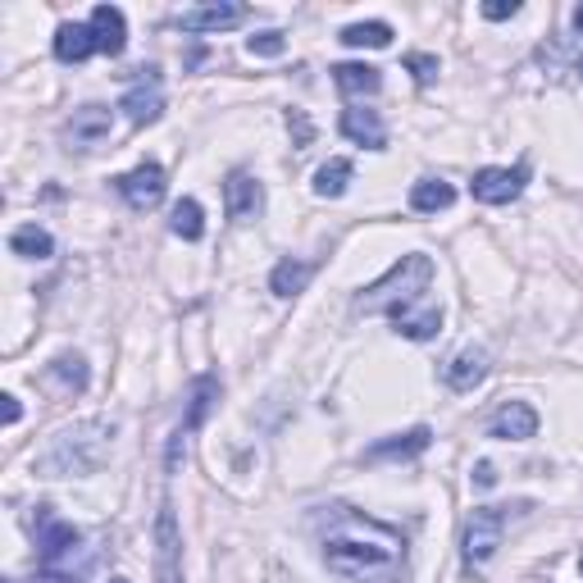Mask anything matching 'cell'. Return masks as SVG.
I'll use <instances>...</instances> for the list:
<instances>
[{
	"label": "cell",
	"mask_w": 583,
	"mask_h": 583,
	"mask_svg": "<svg viewBox=\"0 0 583 583\" xmlns=\"http://www.w3.org/2000/svg\"><path fill=\"white\" fill-rule=\"evenodd\" d=\"M324 565L352 583L393 579L406 565V533L352 506H328L324 515Z\"/></svg>",
	"instance_id": "cell-1"
},
{
	"label": "cell",
	"mask_w": 583,
	"mask_h": 583,
	"mask_svg": "<svg viewBox=\"0 0 583 583\" xmlns=\"http://www.w3.org/2000/svg\"><path fill=\"white\" fill-rule=\"evenodd\" d=\"M115 447V424L110 419H82L73 428H60L51 437V447L37 456V474L41 478H78V474H96L106 465Z\"/></svg>",
	"instance_id": "cell-2"
},
{
	"label": "cell",
	"mask_w": 583,
	"mask_h": 583,
	"mask_svg": "<svg viewBox=\"0 0 583 583\" xmlns=\"http://www.w3.org/2000/svg\"><path fill=\"white\" fill-rule=\"evenodd\" d=\"M433 287V260L424 251H411L402 256L393 269H387L383 278H374L360 297L352 302L356 315H387V319H397L415 306H428L424 302V292Z\"/></svg>",
	"instance_id": "cell-3"
},
{
	"label": "cell",
	"mask_w": 583,
	"mask_h": 583,
	"mask_svg": "<svg viewBox=\"0 0 583 583\" xmlns=\"http://www.w3.org/2000/svg\"><path fill=\"white\" fill-rule=\"evenodd\" d=\"M96 565V547L87 533L56 520L51 506H37V570L51 583H82Z\"/></svg>",
	"instance_id": "cell-4"
},
{
	"label": "cell",
	"mask_w": 583,
	"mask_h": 583,
	"mask_svg": "<svg viewBox=\"0 0 583 583\" xmlns=\"http://www.w3.org/2000/svg\"><path fill=\"white\" fill-rule=\"evenodd\" d=\"M506 515L511 506H474V515L465 520V565L478 570L488 565L506 538Z\"/></svg>",
	"instance_id": "cell-5"
},
{
	"label": "cell",
	"mask_w": 583,
	"mask_h": 583,
	"mask_svg": "<svg viewBox=\"0 0 583 583\" xmlns=\"http://www.w3.org/2000/svg\"><path fill=\"white\" fill-rule=\"evenodd\" d=\"M119 110L128 115L132 128H151L165 115V96H160V69H137V82L123 91Z\"/></svg>",
	"instance_id": "cell-6"
},
{
	"label": "cell",
	"mask_w": 583,
	"mask_h": 583,
	"mask_svg": "<svg viewBox=\"0 0 583 583\" xmlns=\"http://www.w3.org/2000/svg\"><path fill=\"white\" fill-rule=\"evenodd\" d=\"M156 583H182V533L174 520V502H160L156 515Z\"/></svg>",
	"instance_id": "cell-7"
},
{
	"label": "cell",
	"mask_w": 583,
	"mask_h": 583,
	"mask_svg": "<svg viewBox=\"0 0 583 583\" xmlns=\"http://www.w3.org/2000/svg\"><path fill=\"white\" fill-rule=\"evenodd\" d=\"M224 210L233 224H256L265 215V182L251 178L247 169H233L224 182Z\"/></svg>",
	"instance_id": "cell-8"
},
{
	"label": "cell",
	"mask_w": 583,
	"mask_h": 583,
	"mask_svg": "<svg viewBox=\"0 0 583 583\" xmlns=\"http://www.w3.org/2000/svg\"><path fill=\"white\" fill-rule=\"evenodd\" d=\"M115 187H119V197H123L132 210H156V206L165 201V169H160L156 160H146V165H137L132 174L115 178Z\"/></svg>",
	"instance_id": "cell-9"
},
{
	"label": "cell",
	"mask_w": 583,
	"mask_h": 583,
	"mask_svg": "<svg viewBox=\"0 0 583 583\" xmlns=\"http://www.w3.org/2000/svg\"><path fill=\"white\" fill-rule=\"evenodd\" d=\"M524 182H528L524 165H515V169H478L470 191H474V201H483V206H511L524 191Z\"/></svg>",
	"instance_id": "cell-10"
},
{
	"label": "cell",
	"mask_w": 583,
	"mask_h": 583,
	"mask_svg": "<svg viewBox=\"0 0 583 583\" xmlns=\"http://www.w3.org/2000/svg\"><path fill=\"white\" fill-rule=\"evenodd\" d=\"M251 10L247 6H228V0H219V6H197V10H182L174 23L182 32H224V28H237L247 23Z\"/></svg>",
	"instance_id": "cell-11"
},
{
	"label": "cell",
	"mask_w": 583,
	"mask_h": 583,
	"mask_svg": "<svg viewBox=\"0 0 583 583\" xmlns=\"http://www.w3.org/2000/svg\"><path fill=\"white\" fill-rule=\"evenodd\" d=\"M428 443H433V428H428V424H415V428H406V433L378 437V443L365 452V461H369V465H378V461H411V456H424Z\"/></svg>",
	"instance_id": "cell-12"
},
{
	"label": "cell",
	"mask_w": 583,
	"mask_h": 583,
	"mask_svg": "<svg viewBox=\"0 0 583 583\" xmlns=\"http://www.w3.org/2000/svg\"><path fill=\"white\" fill-rule=\"evenodd\" d=\"M488 433L502 437V443H528L533 433H538V411L528 402H506L493 419H488Z\"/></svg>",
	"instance_id": "cell-13"
},
{
	"label": "cell",
	"mask_w": 583,
	"mask_h": 583,
	"mask_svg": "<svg viewBox=\"0 0 583 583\" xmlns=\"http://www.w3.org/2000/svg\"><path fill=\"white\" fill-rule=\"evenodd\" d=\"M91 32H96V51L101 56H123V46H128V19H123V10L119 6H96L91 10Z\"/></svg>",
	"instance_id": "cell-14"
},
{
	"label": "cell",
	"mask_w": 583,
	"mask_h": 583,
	"mask_svg": "<svg viewBox=\"0 0 583 583\" xmlns=\"http://www.w3.org/2000/svg\"><path fill=\"white\" fill-rule=\"evenodd\" d=\"M443 378H447L452 393H474V387H478L483 378H488V352H483V347H465V352H456L452 365L443 369Z\"/></svg>",
	"instance_id": "cell-15"
},
{
	"label": "cell",
	"mask_w": 583,
	"mask_h": 583,
	"mask_svg": "<svg viewBox=\"0 0 583 583\" xmlns=\"http://www.w3.org/2000/svg\"><path fill=\"white\" fill-rule=\"evenodd\" d=\"M343 137L347 141H356V146H369V151H383L387 146V128H383V119H378V110H365V106H352V110H343Z\"/></svg>",
	"instance_id": "cell-16"
},
{
	"label": "cell",
	"mask_w": 583,
	"mask_h": 583,
	"mask_svg": "<svg viewBox=\"0 0 583 583\" xmlns=\"http://www.w3.org/2000/svg\"><path fill=\"white\" fill-rule=\"evenodd\" d=\"M215 402H219V378H215V374H201L197 383H191V402H187V415H182L178 433H182V437H187V433H197V428L210 419Z\"/></svg>",
	"instance_id": "cell-17"
},
{
	"label": "cell",
	"mask_w": 583,
	"mask_h": 583,
	"mask_svg": "<svg viewBox=\"0 0 583 583\" xmlns=\"http://www.w3.org/2000/svg\"><path fill=\"white\" fill-rule=\"evenodd\" d=\"M91 51H96L91 23H60V32H56V60L60 65H82Z\"/></svg>",
	"instance_id": "cell-18"
},
{
	"label": "cell",
	"mask_w": 583,
	"mask_h": 583,
	"mask_svg": "<svg viewBox=\"0 0 583 583\" xmlns=\"http://www.w3.org/2000/svg\"><path fill=\"white\" fill-rule=\"evenodd\" d=\"M110 110L106 106H82V110H73V119H69V141L73 146H91V141H101V137H110Z\"/></svg>",
	"instance_id": "cell-19"
},
{
	"label": "cell",
	"mask_w": 583,
	"mask_h": 583,
	"mask_svg": "<svg viewBox=\"0 0 583 583\" xmlns=\"http://www.w3.org/2000/svg\"><path fill=\"white\" fill-rule=\"evenodd\" d=\"M456 206V187L443 178H419L411 187V210L415 215H437V210H452Z\"/></svg>",
	"instance_id": "cell-20"
},
{
	"label": "cell",
	"mask_w": 583,
	"mask_h": 583,
	"mask_svg": "<svg viewBox=\"0 0 583 583\" xmlns=\"http://www.w3.org/2000/svg\"><path fill=\"white\" fill-rule=\"evenodd\" d=\"M315 278V265L310 260H278L274 265V274H269V292H274V297H297V292H306V283Z\"/></svg>",
	"instance_id": "cell-21"
},
{
	"label": "cell",
	"mask_w": 583,
	"mask_h": 583,
	"mask_svg": "<svg viewBox=\"0 0 583 583\" xmlns=\"http://www.w3.org/2000/svg\"><path fill=\"white\" fill-rule=\"evenodd\" d=\"M10 251L19 260H51L56 256V237L46 233V228H37V224H19L10 233Z\"/></svg>",
	"instance_id": "cell-22"
},
{
	"label": "cell",
	"mask_w": 583,
	"mask_h": 583,
	"mask_svg": "<svg viewBox=\"0 0 583 583\" xmlns=\"http://www.w3.org/2000/svg\"><path fill=\"white\" fill-rule=\"evenodd\" d=\"M333 82L343 96H374L383 87V73L374 65H333Z\"/></svg>",
	"instance_id": "cell-23"
},
{
	"label": "cell",
	"mask_w": 583,
	"mask_h": 583,
	"mask_svg": "<svg viewBox=\"0 0 583 583\" xmlns=\"http://www.w3.org/2000/svg\"><path fill=\"white\" fill-rule=\"evenodd\" d=\"M402 337H411V343H428V337H437V328H443V310L437 306H415L406 315L393 319Z\"/></svg>",
	"instance_id": "cell-24"
},
{
	"label": "cell",
	"mask_w": 583,
	"mask_h": 583,
	"mask_svg": "<svg viewBox=\"0 0 583 583\" xmlns=\"http://www.w3.org/2000/svg\"><path fill=\"white\" fill-rule=\"evenodd\" d=\"M169 228H174V237H182V241H201V237H206V210H201V201L182 197V201L174 206V215H169Z\"/></svg>",
	"instance_id": "cell-25"
},
{
	"label": "cell",
	"mask_w": 583,
	"mask_h": 583,
	"mask_svg": "<svg viewBox=\"0 0 583 583\" xmlns=\"http://www.w3.org/2000/svg\"><path fill=\"white\" fill-rule=\"evenodd\" d=\"M352 160H328V165H319V174H315V197H324V201H337L347 191V182H352Z\"/></svg>",
	"instance_id": "cell-26"
},
{
	"label": "cell",
	"mask_w": 583,
	"mask_h": 583,
	"mask_svg": "<svg viewBox=\"0 0 583 583\" xmlns=\"http://www.w3.org/2000/svg\"><path fill=\"white\" fill-rule=\"evenodd\" d=\"M46 378L56 387H65V393H87V360L82 356H56L46 365Z\"/></svg>",
	"instance_id": "cell-27"
},
{
	"label": "cell",
	"mask_w": 583,
	"mask_h": 583,
	"mask_svg": "<svg viewBox=\"0 0 583 583\" xmlns=\"http://www.w3.org/2000/svg\"><path fill=\"white\" fill-rule=\"evenodd\" d=\"M343 41L347 46H369V51H383V46H393V28L387 23H352V28H343Z\"/></svg>",
	"instance_id": "cell-28"
},
{
	"label": "cell",
	"mask_w": 583,
	"mask_h": 583,
	"mask_svg": "<svg viewBox=\"0 0 583 583\" xmlns=\"http://www.w3.org/2000/svg\"><path fill=\"white\" fill-rule=\"evenodd\" d=\"M247 51H251V56L274 60V56H283V51H287V37H283V32H274V28H269V32H256V37L247 41Z\"/></svg>",
	"instance_id": "cell-29"
},
{
	"label": "cell",
	"mask_w": 583,
	"mask_h": 583,
	"mask_svg": "<svg viewBox=\"0 0 583 583\" xmlns=\"http://www.w3.org/2000/svg\"><path fill=\"white\" fill-rule=\"evenodd\" d=\"M406 69L415 73V82H419V87H428V82L437 78V60H433V56H424V51H411V56H406Z\"/></svg>",
	"instance_id": "cell-30"
},
{
	"label": "cell",
	"mask_w": 583,
	"mask_h": 583,
	"mask_svg": "<svg viewBox=\"0 0 583 583\" xmlns=\"http://www.w3.org/2000/svg\"><path fill=\"white\" fill-rule=\"evenodd\" d=\"M520 14V0H483V19H515Z\"/></svg>",
	"instance_id": "cell-31"
},
{
	"label": "cell",
	"mask_w": 583,
	"mask_h": 583,
	"mask_svg": "<svg viewBox=\"0 0 583 583\" xmlns=\"http://www.w3.org/2000/svg\"><path fill=\"white\" fill-rule=\"evenodd\" d=\"M474 483H478V488H493V483H497V470H493L488 461H478V465H474Z\"/></svg>",
	"instance_id": "cell-32"
},
{
	"label": "cell",
	"mask_w": 583,
	"mask_h": 583,
	"mask_svg": "<svg viewBox=\"0 0 583 583\" xmlns=\"http://www.w3.org/2000/svg\"><path fill=\"white\" fill-rule=\"evenodd\" d=\"M0 406H6V424H19L23 406H19V397H14V393H6V397H0Z\"/></svg>",
	"instance_id": "cell-33"
},
{
	"label": "cell",
	"mask_w": 583,
	"mask_h": 583,
	"mask_svg": "<svg viewBox=\"0 0 583 583\" xmlns=\"http://www.w3.org/2000/svg\"><path fill=\"white\" fill-rule=\"evenodd\" d=\"M574 28H579V32H583V6H579V10H574Z\"/></svg>",
	"instance_id": "cell-34"
},
{
	"label": "cell",
	"mask_w": 583,
	"mask_h": 583,
	"mask_svg": "<svg viewBox=\"0 0 583 583\" xmlns=\"http://www.w3.org/2000/svg\"><path fill=\"white\" fill-rule=\"evenodd\" d=\"M574 73H579V78H583V56H574Z\"/></svg>",
	"instance_id": "cell-35"
},
{
	"label": "cell",
	"mask_w": 583,
	"mask_h": 583,
	"mask_svg": "<svg viewBox=\"0 0 583 583\" xmlns=\"http://www.w3.org/2000/svg\"><path fill=\"white\" fill-rule=\"evenodd\" d=\"M110 583H128V579H110Z\"/></svg>",
	"instance_id": "cell-36"
},
{
	"label": "cell",
	"mask_w": 583,
	"mask_h": 583,
	"mask_svg": "<svg viewBox=\"0 0 583 583\" xmlns=\"http://www.w3.org/2000/svg\"><path fill=\"white\" fill-rule=\"evenodd\" d=\"M579 574H583V556H579Z\"/></svg>",
	"instance_id": "cell-37"
}]
</instances>
